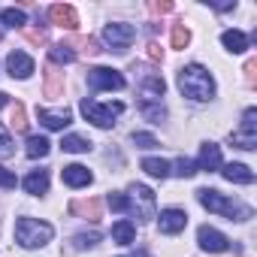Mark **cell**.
Returning <instances> with one entry per match:
<instances>
[{
    "label": "cell",
    "instance_id": "6da1fadb",
    "mask_svg": "<svg viewBox=\"0 0 257 257\" xmlns=\"http://www.w3.org/2000/svg\"><path fill=\"white\" fill-rule=\"evenodd\" d=\"M179 91H182L185 97L203 103V100H212V97H215V79H212V73H209L206 67L188 64V67L179 70Z\"/></svg>",
    "mask_w": 257,
    "mask_h": 257
},
{
    "label": "cell",
    "instance_id": "7a4b0ae2",
    "mask_svg": "<svg viewBox=\"0 0 257 257\" xmlns=\"http://www.w3.org/2000/svg\"><path fill=\"white\" fill-rule=\"evenodd\" d=\"M197 200H200L203 209H209V212H215V215H224V218H230V221H248V218H251V209H248V206L233 203V200H227L224 194H218V191H212V188L197 191Z\"/></svg>",
    "mask_w": 257,
    "mask_h": 257
},
{
    "label": "cell",
    "instance_id": "3957f363",
    "mask_svg": "<svg viewBox=\"0 0 257 257\" xmlns=\"http://www.w3.org/2000/svg\"><path fill=\"white\" fill-rule=\"evenodd\" d=\"M52 236H55V227L46 221H37V218L16 221V242L22 248H43L46 242H52Z\"/></svg>",
    "mask_w": 257,
    "mask_h": 257
},
{
    "label": "cell",
    "instance_id": "277c9868",
    "mask_svg": "<svg viewBox=\"0 0 257 257\" xmlns=\"http://www.w3.org/2000/svg\"><path fill=\"white\" fill-rule=\"evenodd\" d=\"M79 109H82V115H85L94 127H112L115 118L124 112V103H97V100L85 97Z\"/></svg>",
    "mask_w": 257,
    "mask_h": 257
},
{
    "label": "cell",
    "instance_id": "5b68a950",
    "mask_svg": "<svg viewBox=\"0 0 257 257\" xmlns=\"http://www.w3.org/2000/svg\"><path fill=\"white\" fill-rule=\"evenodd\" d=\"M131 212L137 215V218H143V221H152V218H158V206H155V191L152 188H146V185H131Z\"/></svg>",
    "mask_w": 257,
    "mask_h": 257
},
{
    "label": "cell",
    "instance_id": "8992f818",
    "mask_svg": "<svg viewBox=\"0 0 257 257\" xmlns=\"http://www.w3.org/2000/svg\"><path fill=\"white\" fill-rule=\"evenodd\" d=\"M230 143H233L236 149H245V152H251V149L257 146V109H254V106L245 109V115H242V127L230 134Z\"/></svg>",
    "mask_w": 257,
    "mask_h": 257
},
{
    "label": "cell",
    "instance_id": "52a82bcc",
    "mask_svg": "<svg viewBox=\"0 0 257 257\" xmlns=\"http://www.w3.org/2000/svg\"><path fill=\"white\" fill-rule=\"evenodd\" d=\"M103 40L112 46V52H127V49H131V43L137 40V28L134 25H121V22L106 25L103 28Z\"/></svg>",
    "mask_w": 257,
    "mask_h": 257
},
{
    "label": "cell",
    "instance_id": "ba28073f",
    "mask_svg": "<svg viewBox=\"0 0 257 257\" xmlns=\"http://www.w3.org/2000/svg\"><path fill=\"white\" fill-rule=\"evenodd\" d=\"M88 88L91 91H121L124 88V76L109 70V67H94L88 73Z\"/></svg>",
    "mask_w": 257,
    "mask_h": 257
},
{
    "label": "cell",
    "instance_id": "9c48e42d",
    "mask_svg": "<svg viewBox=\"0 0 257 257\" xmlns=\"http://www.w3.org/2000/svg\"><path fill=\"white\" fill-rule=\"evenodd\" d=\"M197 242H200V248H203V251H212V254H221V251H227V248H230V239H227L221 230L209 227V224H203V227L197 230Z\"/></svg>",
    "mask_w": 257,
    "mask_h": 257
},
{
    "label": "cell",
    "instance_id": "30bf717a",
    "mask_svg": "<svg viewBox=\"0 0 257 257\" xmlns=\"http://www.w3.org/2000/svg\"><path fill=\"white\" fill-rule=\"evenodd\" d=\"M49 19H52L58 28H67V31H76V28H79V13H76L70 4H55V7H49Z\"/></svg>",
    "mask_w": 257,
    "mask_h": 257
},
{
    "label": "cell",
    "instance_id": "8fae6325",
    "mask_svg": "<svg viewBox=\"0 0 257 257\" xmlns=\"http://www.w3.org/2000/svg\"><path fill=\"white\" fill-rule=\"evenodd\" d=\"M185 224H188V215H185L182 209H164V212H161V221H158L161 233H167V236L182 233V230H185Z\"/></svg>",
    "mask_w": 257,
    "mask_h": 257
},
{
    "label": "cell",
    "instance_id": "7c38bea8",
    "mask_svg": "<svg viewBox=\"0 0 257 257\" xmlns=\"http://www.w3.org/2000/svg\"><path fill=\"white\" fill-rule=\"evenodd\" d=\"M37 118L43 127H49V131H64V127L73 121L70 109H37Z\"/></svg>",
    "mask_w": 257,
    "mask_h": 257
},
{
    "label": "cell",
    "instance_id": "4fadbf2b",
    "mask_svg": "<svg viewBox=\"0 0 257 257\" xmlns=\"http://www.w3.org/2000/svg\"><path fill=\"white\" fill-rule=\"evenodd\" d=\"M7 70H10L13 79H28V76L34 73V58L25 55V52H10V58H7Z\"/></svg>",
    "mask_w": 257,
    "mask_h": 257
},
{
    "label": "cell",
    "instance_id": "5bb4252c",
    "mask_svg": "<svg viewBox=\"0 0 257 257\" xmlns=\"http://www.w3.org/2000/svg\"><path fill=\"white\" fill-rule=\"evenodd\" d=\"M70 212H73V215H79V218H88V221H100V218H103V200H100V197L73 200Z\"/></svg>",
    "mask_w": 257,
    "mask_h": 257
},
{
    "label": "cell",
    "instance_id": "9a60e30c",
    "mask_svg": "<svg viewBox=\"0 0 257 257\" xmlns=\"http://www.w3.org/2000/svg\"><path fill=\"white\" fill-rule=\"evenodd\" d=\"M61 179H64L67 188H85V185H91L94 176H91L88 167H82V164H70V167L61 170Z\"/></svg>",
    "mask_w": 257,
    "mask_h": 257
},
{
    "label": "cell",
    "instance_id": "2e32d148",
    "mask_svg": "<svg viewBox=\"0 0 257 257\" xmlns=\"http://www.w3.org/2000/svg\"><path fill=\"white\" fill-rule=\"evenodd\" d=\"M140 91H143L146 103H149V100H161V97H164V91H167V82H164L158 73H146V76H143V82H140Z\"/></svg>",
    "mask_w": 257,
    "mask_h": 257
},
{
    "label": "cell",
    "instance_id": "e0dca14e",
    "mask_svg": "<svg viewBox=\"0 0 257 257\" xmlns=\"http://www.w3.org/2000/svg\"><path fill=\"white\" fill-rule=\"evenodd\" d=\"M197 170H206V173H215V170H221V146H215V143H206V146L200 149Z\"/></svg>",
    "mask_w": 257,
    "mask_h": 257
},
{
    "label": "cell",
    "instance_id": "ac0fdd59",
    "mask_svg": "<svg viewBox=\"0 0 257 257\" xmlns=\"http://www.w3.org/2000/svg\"><path fill=\"white\" fill-rule=\"evenodd\" d=\"M112 242H118V245H134L137 242V224L127 221V218L115 221L112 224Z\"/></svg>",
    "mask_w": 257,
    "mask_h": 257
},
{
    "label": "cell",
    "instance_id": "d6986e66",
    "mask_svg": "<svg viewBox=\"0 0 257 257\" xmlns=\"http://www.w3.org/2000/svg\"><path fill=\"white\" fill-rule=\"evenodd\" d=\"M221 176H224L227 182H233V185H251V182H254V173H251L245 164H227V167L221 170Z\"/></svg>",
    "mask_w": 257,
    "mask_h": 257
},
{
    "label": "cell",
    "instance_id": "ffe728a7",
    "mask_svg": "<svg viewBox=\"0 0 257 257\" xmlns=\"http://www.w3.org/2000/svg\"><path fill=\"white\" fill-rule=\"evenodd\" d=\"M64 94V73L52 64L49 70H46V97L49 100H58Z\"/></svg>",
    "mask_w": 257,
    "mask_h": 257
},
{
    "label": "cell",
    "instance_id": "44dd1931",
    "mask_svg": "<svg viewBox=\"0 0 257 257\" xmlns=\"http://www.w3.org/2000/svg\"><path fill=\"white\" fill-rule=\"evenodd\" d=\"M221 43H224V49L233 52V55L248 52V37H245L242 31H224V34H221Z\"/></svg>",
    "mask_w": 257,
    "mask_h": 257
},
{
    "label": "cell",
    "instance_id": "7402d4cb",
    "mask_svg": "<svg viewBox=\"0 0 257 257\" xmlns=\"http://www.w3.org/2000/svg\"><path fill=\"white\" fill-rule=\"evenodd\" d=\"M25 191H28V194H37V197L46 194V191H49V173H46V170H34V173L25 179Z\"/></svg>",
    "mask_w": 257,
    "mask_h": 257
},
{
    "label": "cell",
    "instance_id": "603a6c76",
    "mask_svg": "<svg viewBox=\"0 0 257 257\" xmlns=\"http://www.w3.org/2000/svg\"><path fill=\"white\" fill-rule=\"evenodd\" d=\"M61 149H64V152H70V155H85V152H91V140L70 134V137H64V140H61Z\"/></svg>",
    "mask_w": 257,
    "mask_h": 257
},
{
    "label": "cell",
    "instance_id": "cb8c5ba5",
    "mask_svg": "<svg viewBox=\"0 0 257 257\" xmlns=\"http://www.w3.org/2000/svg\"><path fill=\"white\" fill-rule=\"evenodd\" d=\"M28 158L31 161H37V158H46L49 152H52V143L46 140V137H28Z\"/></svg>",
    "mask_w": 257,
    "mask_h": 257
},
{
    "label": "cell",
    "instance_id": "d4e9b609",
    "mask_svg": "<svg viewBox=\"0 0 257 257\" xmlns=\"http://www.w3.org/2000/svg\"><path fill=\"white\" fill-rule=\"evenodd\" d=\"M143 170L152 176V179H167L170 176V164L164 158H146L143 161Z\"/></svg>",
    "mask_w": 257,
    "mask_h": 257
},
{
    "label": "cell",
    "instance_id": "484cf974",
    "mask_svg": "<svg viewBox=\"0 0 257 257\" xmlns=\"http://www.w3.org/2000/svg\"><path fill=\"white\" fill-rule=\"evenodd\" d=\"M0 22H4L7 28H28V16H25V10H4V13H0Z\"/></svg>",
    "mask_w": 257,
    "mask_h": 257
},
{
    "label": "cell",
    "instance_id": "4316f807",
    "mask_svg": "<svg viewBox=\"0 0 257 257\" xmlns=\"http://www.w3.org/2000/svg\"><path fill=\"white\" fill-rule=\"evenodd\" d=\"M140 112H143V115H146L152 124H161V121H167V109H164L161 103H146V100H143V103H140Z\"/></svg>",
    "mask_w": 257,
    "mask_h": 257
},
{
    "label": "cell",
    "instance_id": "83f0119b",
    "mask_svg": "<svg viewBox=\"0 0 257 257\" xmlns=\"http://www.w3.org/2000/svg\"><path fill=\"white\" fill-rule=\"evenodd\" d=\"M49 58H52V64H73V61H76V52H73L67 43H58V46L49 52Z\"/></svg>",
    "mask_w": 257,
    "mask_h": 257
},
{
    "label": "cell",
    "instance_id": "f1b7e54d",
    "mask_svg": "<svg viewBox=\"0 0 257 257\" xmlns=\"http://www.w3.org/2000/svg\"><path fill=\"white\" fill-rule=\"evenodd\" d=\"M10 127H13V131H19V134L28 131V118H25V106H22V103L13 106V112H10Z\"/></svg>",
    "mask_w": 257,
    "mask_h": 257
},
{
    "label": "cell",
    "instance_id": "f546056e",
    "mask_svg": "<svg viewBox=\"0 0 257 257\" xmlns=\"http://www.w3.org/2000/svg\"><path fill=\"white\" fill-rule=\"evenodd\" d=\"M170 173H173V176H179V179H191V176L197 173V164H191L188 158H179V161H176V167H173Z\"/></svg>",
    "mask_w": 257,
    "mask_h": 257
},
{
    "label": "cell",
    "instance_id": "4dcf8cb0",
    "mask_svg": "<svg viewBox=\"0 0 257 257\" xmlns=\"http://www.w3.org/2000/svg\"><path fill=\"white\" fill-rule=\"evenodd\" d=\"M100 242V233L97 230H82V233H76V248H94Z\"/></svg>",
    "mask_w": 257,
    "mask_h": 257
},
{
    "label": "cell",
    "instance_id": "1f68e13d",
    "mask_svg": "<svg viewBox=\"0 0 257 257\" xmlns=\"http://www.w3.org/2000/svg\"><path fill=\"white\" fill-rule=\"evenodd\" d=\"M109 209L112 212H131V200H127V194H109Z\"/></svg>",
    "mask_w": 257,
    "mask_h": 257
},
{
    "label": "cell",
    "instance_id": "d6a6232c",
    "mask_svg": "<svg viewBox=\"0 0 257 257\" xmlns=\"http://www.w3.org/2000/svg\"><path fill=\"white\" fill-rule=\"evenodd\" d=\"M188 43H191L188 28H185V25H176V28H173V49H185Z\"/></svg>",
    "mask_w": 257,
    "mask_h": 257
},
{
    "label": "cell",
    "instance_id": "836d02e7",
    "mask_svg": "<svg viewBox=\"0 0 257 257\" xmlns=\"http://www.w3.org/2000/svg\"><path fill=\"white\" fill-rule=\"evenodd\" d=\"M10 155H16V143L4 127H0V158H10Z\"/></svg>",
    "mask_w": 257,
    "mask_h": 257
},
{
    "label": "cell",
    "instance_id": "e575fe53",
    "mask_svg": "<svg viewBox=\"0 0 257 257\" xmlns=\"http://www.w3.org/2000/svg\"><path fill=\"white\" fill-rule=\"evenodd\" d=\"M19 185V179H16V173H10L7 167H0V191H13Z\"/></svg>",
    "mask_w": 257,
    "mask_h": 257
},
{
    "label": "cell",
    "instance_id": "d590c367",
    "mask_svg": "<svg viewBox=\"0 0 257 257\" xmlns=\"http://www.w3.org/2000/svg\"><path fill=\"white\" fill-rule=\"evenodd\" d=\"M134 146H137V149H155L158 140H155L152 134H134Z\"/></svg>",
    "mask_w": 257,
    "mask_h": 257
},
{
    "label": "cell",
    "instance_id": "8d00e7d4",
    "mask_svg": "<svg viewBox=\"0 0 257 257\" xmlns=\"http://www.w3.org/2000/svg\"><path fill=\"white\" fill-rule=\"evenodd\" d=\"M149 10H152L155 16H167V13H173L176 7L170 4V0H164V4H149Z\"/></svg>",
    "mask_w": 257,
    "mask_h": 257
},
{
    "label": "cell",
    "instance_id": "74e56055",
    "mask_svg": "<svg viewBox=\"0 0 257 257\" xmlns=\"http://www.w3.org/2000/svg\"><path fill=\"white\" fill-rule=\"evenodd\" d=\"M25 34H28V40H31V43H37V46H43V43H46V31H37V28H25Z\"/></svg>",
    "mask_w": 257,
    "mask_h": 257
},
{
    "label": "cell",
    "instance_id": "f35d334b",
    "mask_svg": "<svg viewBox=\"0 0 257 257\" xmlns=\"http://www.w3.org/2000/svg\"><path fill=\"white\" fill-rule=\"evenodd\" d=\"M254 70H257V61H248V64H245V82H248L251 88H254Z\"/></svg>",
    "mask_w": 257,
    "mask_h": 257
},
{
    "label": "cell",
    "instance_id": "ab89813d",
    "mask_svg": "<svg viewBox=\"0 0 257 257\" xmlns=\"http://www.w3.org/2000/svg\"><path fill=\"white\" fill-rule=\"evenodd\" d=\"M149 58H152V61H164V52H161L158 43H149Z\"/></svg>",
    "mask_w": 257,
    "mask_h": 257
},
{
    "label": "cell",
    "instance_id": "60d3db41",
    "mask_svg": "<svg viewBox=\"0 0 257 257\" xmlns=\"http://www.w3.org/2000/svg\"><path fill=\"white\" fill-rule=\"evenodd\" d=\"M7 103H10V97H7V94H4V91H0V109H4V106H7Z\"/></svg>",
    "mask_w": 257,
    "mask_h": 257
},
{
    "label": "cell",
    "instance_id": "b9f144b4",
    "mask_svg": "<svg viewBox=\"0 0 257 257\" xmlns=\"http://www.w3.org/2000/svg\"><path fill=\"white\" fill-rule=\"evenodd\" d=\"M134 257H146V251H137V254H134Z\"/></svg>",
    "mask_w": 257,
    "mask_h": 257
},
{
    "label": "cell",
    "instance_id": "7bdbcfd3",
    "mask_svg": "<svg viewBox=\"0 0 257 257\" xmlns=\"http://www.w3.org/2000/svg\"><path fill=\"white\" fill-rule=\"evenodd\" d=\"M0 37H4V34H0Z\"/></svg>",
    "mask_w": 257,
    "mask_h": 257
}]
</instances>
